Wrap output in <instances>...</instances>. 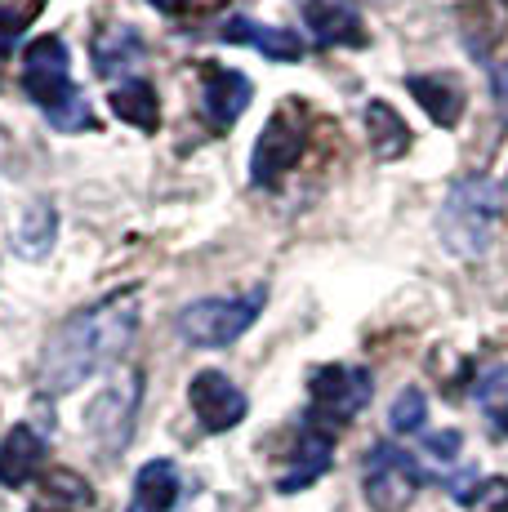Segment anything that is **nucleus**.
Segmentation results:
<instances>
[{"mask_svg": "<svg viewBox=\"0 0 508 512\" xmlns=\"http://www.w3.org/2000/svg\"><path fill=\"white\" fill-rule=\"evenodd\" d=\"M464 504L473 512H508V477H491L477 490H468Z\"/></svg>", "mask_w": 508, "mask_h": 512, "instance_id": "obj_22", "label": "nucleus"}, {"mask_svg": "<svg viewBox=\"0 0 508 512\" xmlns=\"http://www.w3.org/2000/svg\"><path fill=\"white\" fill-rule=\"evenodd\" d=\"M179 468L170 464V459H152V464L139 468V477H134V508L139 512H170L179 504Z\"/></svg>", "mask_w": 508, "mask_h": 512, "instance_id": "obj_16", "label": "nucleus"}, {"mask_svg": "<svg viewBox=\"0 0 508 512\" xmlns=\"http://www.w3.org/2000/svg\"><path fill=\"white\" fill-rule=\"evenodd\" d=\"M50 125L58 134H81V130H99V121H94L90 103L85 98H76V103L58 107V112H50Z\"/></svg>", "mask_w": 508, "mask_h": 512, "instance_id": "obj_23", "label": "nucleus"}, {"mask_svg": "<svg viewBox=\"0 0 508 512\" xmlns=\"http://www.w3.org/2000/svg\"><path fill=\"white\" fill-rule=\"evenodd\" d=\"M23 90L45 116L81 98L72 85V58H67V45L58 36H36L23 49Z\"/></svg>", "mask_w": 508, "mask_h": 512, "instance_id": "obj_6", "label": "nucleus"}, {"mask_svg": "<svg viewBox=\"0 0 508 512\" xmlns=\"http://www.w3.org/2000/svg\"><path fill=\"white\" fill-rule=\"evenodd\" d=\"M188 401H192V410H197V419H201L205 432H228V428H237V423L246 419V410H250L246 392H241L237 383H232L228 374H219V370L192 374Z\"/></svg>", "mask_w": 508, "mask_h": 512, "instance_id": "obj_8", "label": "nucleus"}, {"mask_svg": "<svg viewBox=\"0 0 508 512\" xmlns=\"http://www.w3.org/2000/svg\"><path fill=\"white\" fill-rule=\"evenodd\" d=\"M148 5H152V9H161V14H174V9H179L183 0H148Z\"/></svg>", "mask_w": 508, "mask_h": 512, "instance_id": "obj_27", "label": "nucleus"}, {"mask_svg": "<svg viewBox=\"0 0 508 512\" xmlns=\"http://www.w3.org/2000/svg\"><path fill=\"white\" fill-rule=\"evenodd\" d=\"M214 36L228 45H254L263 58H272V63H299V58H304V36L290 32V27L254 23V18H228Z\"/></svg>", "mask_w": 508, "mask_h": 512, "instance_id": "obj_10", "label": "nucleus"}, {"mask_svg": "<svg viewBox=\"0 0 508 512\" xmlns=\"http://www.w3.org/2000/svg\"><path fill=\"white\" fill-rule=\"evenodd\" d=\"M308 147V116L299 103H286L281 112L268 116L263 125L259 143H254V156H250V179L254 187H272L286 179V170H295L299 156Z\"/></svg>", "mask_w": 508, "mask_h": 512, "instance_id": "obj_4", "label": "nucleus"}, {"mask_svg": "<svg viewBox=\"0 0 508 512\" xmlns=\"http://www.w3.org/2000/svg\"><path fill=\"white\" fill-rule=\"evenodd\" d=\"M491 90H495V103H500V112H504V121H508V58H504V63H495Z\"/></svg>", "mask_w": 508, "mask_h": 512, "instance_id": "obj_25", "label": "nucleus"}, {"mask_svg": "<svg viewBox=\"0 0 508 512\" xmlns=\"http://www.w3.org/2000/svg\"><path fill=\"white\" fill-rule=\"evenodd\" d=\"M107 103H112V112L121 116L125 125H134V130H143V134H156V125H161V98H156L148 81L116 85Z\"/></svg>", "mask_w": 508, "mask_h": 512, "instance_id": "obj_17", "label": "nucleus"}, {"mask_svg": "<svg viewBox=\"0 0 508 512\" xmlns=\"http://www.w3.org/2000/svg\"><path fill=\"white\" fill-rule=\"evenodd\" d=\"M330 455H335V432L330 428H321V423H312V428L299 437V446H295V459H290V468L286 477H281V495H295V490H304L312 486L317 477H326V468H330Z\"/></svg>", "mask_w": 508, "mask_h": 512, "instance_id": "obj_14", "label": "nucleus"}, {"mask_svg": "<svg viewBox=\"0 0 508 512\" xmlns=\"http://www.w3.org/2000/svg\"><path fill=\"white\" fill-rule=\"evenodd\" d=\"M201 81H205V116H210L214 125H237L241 116H246L250 107V76L237 72V67H219V63H201Z\"/></svg>", "mask_w": 508, "mask_h": 512, "instance_id": "obj_9", "label": "nucleus"}, {"mask_svg": "<svg viewBox=\"0 0 508 512\" xmlns=\"http://www.w3.org/2000/svg\"><path fill=\"white\" fill-rule=\"evenodd\" d=\"M45 464V437L27 423L5 432L0 441V486H27Z\"/></svg>", "mask_w": 508, "mask_h": 512, "instance_id": "obj_11", "label": "nucleus"}, {"mask_svg": "<svg viewBox=\"0 0 508 512\" xmlns=\"http://www.w3.org/2000/svg\"><path fill=\"white\" fill-rule=\"evenodd\" d=\"M130 512H139V508H130Z\"/></svg>", "mask_w": 508, "mask_h": 512, "instance_id": "obj_29", "label": "nucleus"}, {"mask_svg": "<svg viewBox=\"0 0 508 512\" xmlns=\"http://www.w3.org/2000/svg\"><path fill=\"white\" fill-rule=\"evenodd\" d=\"M500 223H504L500 183L486 179V174H468V179H459L451 187L437 228H442V241L451 254H459V259H482V254L495 245Z\"/></svg>", "mask_w": 508, "mask_h": 512, "instance_id": "obj_2", "label": "nucleus"}, {"mask_svg": "<svg viewBox=\"0 0 508 512\" xmlns=\"http://www.w3.org/2000/svg\"><path fill=\"white\" fill-rule=\"evenodd\" d=\"M406 90L415 94V103L433 116V125L442 130H455L464 121V85L455 76L437 72V76H406Z\"/></svg>", "mask_w": 508, "mask_h": 512, "instance_id": "obj_13", "label": "nucleus"}, {"mask_svg": "<svg viewBox=\"0 0 508 512\" xmlns=\"http://www.w3.org/2000/svg\"><path fill=\"white\" fill-rule=\"evenodd\" d=\"M308 27L317 36V45H366V27H361V14L348 0H308L304 5Z\"/></svg>", "mask_w": 508, "mask_h": 512, "instance_id": "obj_12", "label": "nucleus"}, {"mask_svg": "<svg viewBox=\"0 0 508 512\" xmlns=\"http://www.w3.org/2000/svg\"><path fill=\"white\" fill-rule=\"evenodd\" d=\"M473 397L482 406V415L491 419V428L508 437V366H491L482 379L473 383Z\"/></svg>", "mask_w": 508, "mask_h": 512, "instance_id": "obj_20", "label": "nucleus"}, {"mask_svg": "<svg viewBox=\"0 0 508 512\" xmlns=\"http://www.w3.org/2000/svg\"><path fill=\"white\" fill-rule=\"evenodd\" d=\"M419 486H424V472L415 468V459L402 446H370L366 468H361V490H366V504L375 512H406L415 504Z\"/></svg>", "mask_w": 508, "mask_h": 512, "instance_id": "obj_5", "label": "nucleus"}, {"mask_svg": "<svg viewBox=\"0 0 508 512\" xmlns=\"http://www.w3.org/2000/svg\"><path fill=\"white\" fill-rule=\"evenodd\" d=\"M459 446H464V437H459L455 428H446V432H437V437H428V455L442 459V464H451V459L459 455Z\"/></svg>", "mask_w": 508, "mask_h": 512, "instance_id": "obj_24", "label": "nucleus"}, {"mask_svg": "<svg viewBox=\"0 0 508 512\" xmlns=\"http://www.w3.org/2000/svg\"><path fill=\"white\" fill-rule=\"evenodd\" d=\"M58 236V214L50 201H32L23 210V219H18V232H14V250L23 254V259H45L50 254Z\"/></svg>", "mask_w": 508, "mask_h": 512, "instance_id": "obj_18", "label": "nucleus"}, {"mask_svg": "<svg viewBox=\"0 0 508 512\" xmlns=\"http://www.w3.org/2000/svg\"><path fill=\"white\" fill-rule=\"evenodd\" d=\"M268 294L250 290L241 299H197L179 312V334L192 348H228L259 321Z\"/></svg>", "mask_w": 508, "mask_h": 512, "instance_id": "obj_3", "label": "nucleus"}, {"mask_svg": "<svg viewBox=\"0 0 508 512\" xmlns=\"http://www.w3.org/2000/svg\"><path fill=\"white\" fill-rule=\"evenodd\" d=\"M32 512H63V508H45V504H36Z\"/></svg>", "mask_w": 508, "mask_h": 512, "instance_id": "obj_28", "label": "nucleus"}, {"mask_svg": "<svg viewBox=\"0 0 508 512\" xmlns=\"http://www.w3.org/2000/svg\"><path fill=\"white\" fill-rule=\"evenodd\" d=\"M18 32H23V18H18V14H0V54H9V49H14Z\"/></svg>", "mask_w": 508, "mask_h": 512, "instance_id": "obj_26", "label": "nucleus"}, {"mask_svg": "<svg viewBox=\"0 0 508 512\" xmlns=\"http://www.w3.org/2000/svg\"><path fill=\"white\" fill-rule=\"evenodd\" d=\"M375 383H370V370L361 366H321L312 370L308 379V397H312V419L326 423V428H339L357 415L370 401Z\"/></svg>", "mask_w": 508, "mask_h": 512, "instance_id": "obj_7", "label": "nucleus"}, {"mask_svg": "<svg viewBox=\"0 0 508 512\" xmlns=\"http://www.w3.org/2000/svg\"><path fill=\"white\" fill-rule=\"evenodd\" d=\"M428 419V397L419 388H406L402 397L393 401V410H388V423H393V432H419Z\"/></svg>", "mask_w": 508, "mask_h": 512, "instance_id": "obj_21", "label": "nucleus"}, {"mask_svg": "<svg viewBox=\"0 0 508 512\" xmlns=\"http://www.w3.org/2000/svg\"><path fill=\"white\" fill-rule=\"evenodd\" d=\"M366 130H370V147H375L379 161H397V156L410 152V125L388 103L366 107Z\"/></svg>", "mask_w": 508, "mask_h": 512, "instance_id": "obj_19", "label": "nucleus"}, {"mask_svg": "<svg viewBox=\"0 0 508 512\" xmlns=\"http://www.w3.org/2000/svg\"><path fill=\"white\" fill-rule=\"evenodd\" d=\"M90 54H94V72H99L103 81H112V76L130 72V67L143 58V36L134 32V27L112 23L90 41Z\"/></svg>", "mask_w": 508, "mask_h": 512, "instance_id": "obj_15", "label": "nucleus"}, {"mask_svg": "<svg viewBox=\"0 0 508 512\" xmlns=\"http://www.w3.org/2000/svg\"><path fill=\"white\" fill-rule=\"evenodd\" d=\"M134 326H139V312H134L130 294H112L99 308L76 312V317L63 321V326L50 334V343H45L41 388L50 392V397L81 388L90 374L107 370L121 357L125 343L134 339Z\"/></svg>", "mask_w": 508, "mask_h": 512, "instance_id": "obj_1", "label": "nucleus"}]
</instances>
